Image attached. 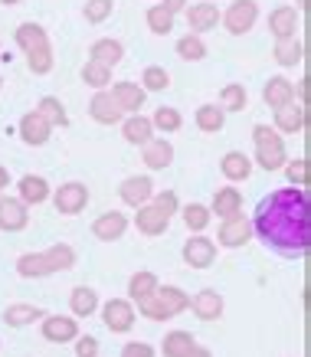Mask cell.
Wrapping results in <instances>:
<instances>
[{"label":"cell","instance_id":"26","mask_svg":"<svg viewBox=\"0 0 311 357\" xmlns=\"http://www.w3.org/2000/svg\"><path fill=\"white\" fill-rule=\"evenodd\" d=\"M141 158H144V164H148L151 171H164V167H171L174 161V148L171 141L164 138H151L144 148H141Z\"/></svg>","mask_w":311,"mask_h":357},{"label":"cell","instance_id":"47","mask_svg":"<svg viewBox=\"0 0 311 357\" xmlns=\"http://www.w3.org/2000/svg\"><path fill=\"white\" fill-rule=\"evenodd\" d=\"M75 357H98V341L92 335L75 337Z\"/></svg>","mask_w":311,"mask_h":357},{"label":"cell","instance_id":"42","mask_svg":"<svg viewBox=\"0 0 311 357\" xmlns=\"http://www.w3.org/2000/svg\"><path fill=\"white\" fill-rule=\"evenodd\" d=\"M167 86H171V76H167L164 66H148V69L141 73V89H144V96H148V92H164Z\"/></svg>","mask_w":311,"mask_h":357},{"label":"cell","instance_id":"5","mask_svg":"<svg viewBox=\"0 0 311 357\" xmlns=\"http://www.w3.org/2000/svg\"><path fill=\"white\" fill-rule=\"evenodd\" d=\"M252 144H256V164L262 171H282L289 154H285V141L275 128L268 125H256L252 128Z\"/></svg>","mask_w":311,"mask_h":357},{"label":"cell","instance_id":"54","mask_svg":"<svg viewBox=\"0 0 311 357\" xmlns=\"http://www.w3.org/2000/svg\"><path fill=\"white\" fill-rule=\"evenodd\" d=\"M298 7H305V0H298Z\"/></svg>","mask_w":311,"mask_h":357},{"label":"cell","instance_id":"25","mask_svg":"<svg viewBox=\"0 0 311 357\" xmlns=\"http://www.w3.org/2000/svg\"><path fill=\"white\" fill-rule=\"evenodd\" d=\"M262 98H266L268 109H282V105L295 102V86H291L285 76H272L266 86H262Z\"/></svg>","mask_w":311,"mask_h":357},{"label":"cell","instance_id":"41","mask_svg":"<svg viewBox=\"0 0 311 357\" xmlns=\"http://www.w3.org/2000/svg\"><path fill=\"white\" fill-rule=\"evenodd\" d=\"M183 125L181 112L171 109V105H161V109H154V115H151V128L164 131V135H171V131H177Z\"/></svg>","mask_w":311,"mask_h":357},{"label":"cell","instance_id":"35","mask_svg":"<svg viewBox=\"0 0 311 357\" xmlns=\"http://www.w3.org/2000/svg\"><path fill=\"white\" fill-rule=\"evenodd\" d=\"M193 121H197V128H200V131L216 135V131L226 125V112L220 109V105H200V109H197V115H193Z\"/></svg>","mask_w":311,"mask_h":357},{"label":"cell","instance_id":"52","mask_svg":"<svg viewBox=\"0 0 311 357\" xmlns=\"http://www.w3.org/2000/svg\"><path fill=\"white\" fill-rule=\"evenodd\" d=\"M298 96H301V105H305V98H308V79H301L298 82Z\"/></svg>","mask_w":311,"mask_h":357},{"label":"cell","instance_id":"38","mask_svg":"<svg viewBox=\"0 0 311 357\" xmlns=\"http://www.w3.org/2000/svg\"><path fill=\"white\" fill-rule=\"evenodd\" d=\"M82 82H86V86H92L96 92H102V89L112 86V69H108V66H102V63H92V59H89V63L82 66Z\"/></svg>","mask_w":311,"mask_h":357},{"label":"cell","instance_id":"24","mask_svg":"<svg viewBox=\"0 0 311 357\" xmlns=\"http://www.w3.org/2000/svg\"><path fill=\"white\" fill-rule=\"evenodd\" d=\"M210 213H216V217H239L243 213V194H239L236 187H220L213 194V204H210Z\"/></svg>","mask_w":311,"mask_h":357},{"label":"cell","instance_id":"32","mask_svg":"<svg viewBox=\"0 0 311 357\" xmlns=\"http://www.w3.org/2000/svg\"><path fill=\"white\" fill-rule=\"evenodd\" d=\"M36 318H46V312L40 308V305H26V302H20V305H7V308H3V321H7L10 328L33 325Z\"/></svg>","mask_w":311,"mask_h":357},{"label":"cell","instance_id":"45","mask_svg":"<svg viewBox=\"0 0 311 357\" xmlns=\"http://www.w3.org/2000/svg\"><path fill=\"white\" fill-rule=\"evenodd\" d=\"M115 10V0H86V20L89 23H102L112 17Z\"/></svg>","mask_w":311,"mask_h":357},{"label":"cell","instance_id":"11","mask_svg":"<svg viewBox=\"0 0 311 357\" xmlns=\"http://www.w3.org/2000/svg\"><path fill=\"white\" fill-rule=\"evenodd\" d=\"M125 229H128V217L119 213V210H105L92 223V236L102 239V243H115V239L125 236Z\"/></svg>","mask_w":311,"mask_h":357},{"label":"cell","instance_id":"8","mask_svg":"<svg viewBox=\"0 0 311 357\" xmlns=\"http://www.w3.org/2000/svg\"><path fill=\"white\" fill-rule=\"evenodd\" d=\"M89 204V187L79 184V181H69V184L56 187L53 194V206L56 213H63V217H75V213H82Z\"/></svg>","mask_w":311,"mask_h":357},{"label":"cell","instance_id":"53","mask_svg":"<svg viewBox=\"0 0 311 357\" xmlns=\"http://www.w3.org/2000/svg\"><path fill=\"white\" fill-rule=\"evenodd\" d=\"M0 3H7V7H10V3H20V0H0Z\"/></svg>","mask_w":311,"mask_h":357},{"label":"cell","instance_id":"28","mask_svg":"<svg viewBox=\"0 0 311 357\" xmlns=\"http://www.w3.org/2000/svg\"><path fill=\"white\" fill-rule=\"evenodd\" d=\"M121 135H125V141L128 144H148L151 138H154V128H151V119H144V115H128V119H121Z\"/></svg>","mask_w":311,"mask_h":357},{"label":"cell","instance_id":"30","mask_svg":"<svg viewBox=\"0 0 311 357\" xmlns=\"http://www.w3.org/2000/svg\"><path fill=\"white\" fill-rule=\"evenodd\" d=\"M69 308H73L75 318H89V314L98 312V292L89 289V285H75L73 295H69Z\"/></svg>","mask_w":311,"mask_h":357},{"label":"cell","instance_id":"49","mask_svg":"<svg viewBox=\"0 0 311 357\" xmlns=\"http://www.w3.org/2000/svg\"><path fill=\"white\" fill-rule=\"evenodd\" d=\"M161 7H164V10H171L174 17H177L181 10H187V0H164Z\"/></svg>","mask_w":311,"mask_h":357},{"label":"cell","instance_id":"7","mask_svg":"<svg viewBox=\"0 0 311 357\" xmlns=\"http://www.w3.org/2000/svg\"><path fill=\"white\" fill-rule=\"evenodd\" d=\"M135 318L138 314H135V305L128 298H108L102 305V321H105V328L112 335H128L135 328Z\"/></svg>","mask_w":311,"mask_h":357},{"label":"cell","instance_id":"33","mask_svg":"<svg viewBox=\"0 0 311 357\" xmlns=\"http://www.w3.org/2000/svg\"><path fill=\"white\" fill-rule=\"evenodd\" d=\"M193 347H197V337L190 331H167L161 341L164 357H187Z\"/></svg>","mask_w":311,"mask_h":357},{"label":"cell","instance_id":"10","mask_svg":"<svg viewBox=\"0 0 311 357\" xmlns=\"http://www.w3.org/2000/svg\"><path fill=\"white\" fill-rule=\"evenodd\" d=\"M249 239H252V223H249V217H229L223 220V227H220V233H216V243L226 249H239L246 246Z\"/></svg>","mask_w":311,"mask_h":357},{"label":"cell","instance_id":"13","mask_svg":"<svg viewBox=\"0 0 311 357\" xmlns=\"http://www.w3.org/2000/svg\"><path fill=\"white\" fill-rule=\"evenodd\" d=\"M89 115H92L98 125H119V121L125 119V112L119 109V102L112 98L108 89H102V92L92 96V102H89Z\"/></svg>","mask_w":311,"mask_h":357},{"label":"cell","instance_id":"15","mask_svg":"<svg viewBox=\"0 0 311 357\" xmlns=\"http://www.w3.org/2000/svg\"><path fill=\"white\" fill-rule=\"evenodd\" d=\"M216 23H220V7L210 3V0L187 7V26L193 30V36H200V33H206V30H216Z\"/></svg>","mask_w":311,"mask_h":357},{"label":"cell","instance_id":"16","mask_svg":"<svg viewBox=\"0 0 311 357\" xmlns=\"http://www.w3.org/2000/svg\"><path fill=\"white\" fill-rule=\"evenodd\" d=\"M43 337L53 341V344H66V341H75V337H79V325H75V318H66V314H46Z\"/></svg>","mask_w":311,"mask_h":357},{"label":"cell","instance_id":"50","mask_svg":"<svg viewBox=\"0 0 311 357\" xmlns=\"http://www.w3.org/2000/svg\"><path fill=\"white\" fill-rule=\"evenodd\" d=\"M3 187H10V174H7V167L0 164V197H3Z\"/></svg>","mask_w":311,"mask_h":357},{"label":"cell","instance_id":"29","mask_svg":"<svg viewBox=\"0 0 311 357\" xmlns=\"http://www.w3.org/2000/svg\"><path fill=\"white\" fill-rule=\"evenodd\" d=\"M220 171H223L226 181H246L252 174V161H249L246 151H226L223 161H220Z\"/></svg>","mask_w":311,"mask_h":357},{"label":"cell","instance_id":"31","mask_svg":"<svg viewBox=\"0 0 311 357\" xmlns=\"http://www.w3.org/2000/svg\"><path fill=\"white\" fill-rule=\"evenodd\" d=\"M158 289H161V282H158V275H154V272H135V275H131V282H128L131 302H138V305L148 302Z\"/></svg>","mask_w":311,"mask_h":357},{"label":"cell","instance_id":"34","mask_svg":"<svg viewBox=\"0 0 311 357\" xmlns=\"http://www.w3.org/2000/svg\"><path fill=\"white\" fill-rule=\"evenodd\" d=\"M33 112H40V115L46 119V125H50V128H56V125H59V128H63V125H69L66 105H63V102H59L56 96H43V98H40V105H36Z\"/></svg>","mask_w":311,"mask_h":357},{"label":"cell","instance_id":"46","mask_svg":"<svg viewBox=\"0 0 311 357\" xmlns=\"http://www.w3.org/2000/svg\"><path fill=\"white\" fill-rule=\"evenodd\" d=\"M151 204L158 206L164 217H174V213H177V206H181V200H177V194H174V190H154Z\"/></svg>","mask_w":311,"mask_h":357},{"label":"cell","instance_id":"12","mask_svg":"<svg viewBox=\"0 0 311 357\" xmlns=\"http://www.w3.org/2000/svg\"><path fill=\"white\" fill-rule=\"evenodd\" d=\"M119 194H121L125 204L138 210V206L151 204V197H154V184H151V177H144V174H135V177H125V181H121Z\"/></svg>","mask_w":311,"mask_h":357},{"label":"cell","instance_id":"1","mask_svg":"<svg viewBox=\"0 0 311 357\" xmlns=\"http://www.w3.org/2000/svg\"><path fill=\"white\" fill-rule=\"evenodd\" d=\"M252 233L285 259H305L311 246V200L301 187H282L262 197L252 213Z\"/></svg>","mask_w":311,"mask_h":357},{"label":"cell","instance_id":"18","mask_svg":"<svg viewBox=\"0 0 311 357\" xmlns=\"http://www.w3.org/2000/svg\"><path fill=\"white\" fill-rule=\"evenodd\" d=\"M17 131H20V138L26 141V144H33V148L46 144L50 135H53V128L46 125V119L40 115V112H26V115L20 119V125H17Z\"/></svg>","mask_w":311,"mask_h":357},{"label":"cell","instance_id":"43","mask_svg":"<svg viewBox=\"0 0 311 357\" xmlns=\"http://www.w3.org/2000/svg\"><path fill=\"white\" fill-rule=\"evenodd\" d=\"M177 56H181V59H187V63H197V59H204V56H206L204 40H200V36H193V33L181 36V40H177Z\"/></svg>","mask_w":311,"mask_h":357},{"label":"cell","instance_id":"55","mask_svg":"<svg viewBox=\"0 0 311 357\" xmlns=\"http://www.w3.org/2000/svg\"><path fill=\"white\" fill-rule=\"evenodd\" d=\"M0 86H3V79H0Z\"/></svg>","mask_w":311,"mask_h":357},{"label":"cell","instance_id":"3","mask_svg":"<svg viewBox=\"0 0 311 357\" xmlns=\"http://www.w3.org/2000/svg\"><path fill=\"white\" fill-rule=\"evenodd\" d=\"M17 46L26 53V66L36 76H46L53 69V43L40 23H20L17 26Z\"/></svg>","mask_w":311,"mask_h":357},{"label":"cell","instance_id":"37","mask_svg":"<svg viewBox=\"0 0 311 357\" xmlns=\"http://www.w3.org/2000/svg\"><path fill=\"white\" fill-rule=\"evenodd\" d=\"M181 217H183V223H187V229H193V233L200 236V233L210 227L213 213H210V206H204V204H187Z\"/></svg>","mask_w":311,"mask_h":357},{"label":"cell","instance_id":"44","mask_svg":"<svg viewBox=\"0 0 311 357\" xmlns=\"http://www.w3.org/2000/svg\"><path fill=\"white\" fill-rule=\"evenodd\" d=\"M285 174H289L291 187H308L311 181V167H308V158H295V161H285Z\"/></svg>","mask_w":311,"mask_h":357},{"label":"cell","instance_id":"6","mask_svg":"<svg viewBox=\"0 0 311 357\" xmlns=\"http://www.w3.org/2000/svg\"><path fill=\"white\" fill-rule=\"evenodd\" d=\"M256 20H259V3L256 0H233V3L226 7V13H220V23H223L233 36L249 33L252 26H256Z\"/></svg>","mask_w":311,"mask_h":357},{"label":"cell","instance_id":"19","mask_svg":"<svg viewBox=\"0 0 311 357\" xmlns=\"http://www.w3.org/2000/svg\"><path fill=\"white\" fill-rule=\"evenodd\" d=\"M298 23H301V17L295 7H275V10L268 13V30H272L275 40H291L298 33Z\"/></svg>","mask_w":311,"mask_h":357},{"label":"cell","instance_id":"21","mask_svg":"<svg viewBox=\"0 0 311 357\" xmlns=\"http://www.w3.org/2000/svg\"><path fill=\"white\" fill-rule=\"evenodd\" d=\"M135 227H138V233H144V236H161L164 229L171 227V217H164L154 204H144V206H138V213H135Z\"/></svg>","mask_w":311,"mask_h":357},{"label":"cell","instance_id":"39","mask_svg":"<svg viewBox=\"0 0 311 357\" xmlns=\"http://www.w3.org/2000/svg\"><path fill=\"white\" fill-rule=\"evenodd\" d=\"M144 20H148V30H151V33H158V36H167V33L174 30V13H171V10H164L161 3L148 7Z\"/></svg>","mask_w":311,"mask_h":357},{"label":"cell","instance_id":"9","mask_svg":"<svg viewBox=\"0 0 311 357\" xmlns=\"http://www.w3.org/2000/svg\"><path fill=\"white\" fill-rule=\"evenodd\" d=\"M183 262L193 266V269H206V266H213L216 262V243L210 236H190L183 243Z\"/></svg>","mask_w":311,"mask_h":357},{"label":"cell","instance_id":"40","mask_svg":"<svg viewBox=\"0 0 311 357\" xmlns=\"http://www.w3.org/2000/svg\"><path fill=\"white\" fill-rule=\"evenodd\" d=\"M246 102H249V96L239 82H229V86H223V92H220V109L223 112H243Z\"/></svg>","mask_w":311,"mask_h":357},{"label":"cell","instance_id":"14","mask_svg":"<svg viewBox=\"0 0 311 357\" xmlns=\"http://www.w3.org/2000/svg\"><path fill=\"white\" fill-rule=\"evenodd\" d=\"M30 223V213L26 206L17 200V197H0V229L3 233H20Z\"/></svg>","mask_w":311,"mask_h":357},{"label":"cell","instance_id":"48","mask_svg":"<svg viewBox=\"0 0 311 357\" xmlns=\"http://www.w3.org/2000/svg\"><path fill=\"white\" fill-rule=\"evenodd\" d=\"M119 357H154V347L144 344V341H128V344L121 347Z\"/></svg>","mask_w":311,"mask_h":357},{"label":"cell","instance_id":"23","mask_svg":"<svg viewBox=\"0 0 311 357\" xmlns=\"http://www.w3.org/2000/svg\"><path fill=\"white\" fill-rule=\"evenodd\" d=\"M17 190H20V200L23 206H36L43 204L46 197H50V184H46V177H40V174H23L20 184H17Z\"/></svg>","mask_w":311,"mask_h":357},{"label":"cell","instance_id":"2","mask_svg":"<svg viewBox=\"0 0 311 357\" xmlns=\"http://www.w3.org/2000/svg\"><path fill=\"white\" fill-rule=\"evenodd\" d=\"M73 266H75V249L69 243H56V246L43 249V252H23L17 259V272L23 279H43V275L73 269Z\"/></svg>","mask_w":311,"mask_h":357},{"label":"cell","instance_id":"17","mask_svg":"<svg viewBox=\"0 0 311 357\" xmlns=\"http://www.w3.org/2000/svg\"><path fill=\"white\" fill-rule=\"evenodd\" d=\"M187 308H193V314H197L200 321H216V318L223 314V295L216 292V289H200V292L190 298Z\"/></svg>","mask_w":311,"mask_h":357},{"label":"cell","instance_id":"27","mask_svg":"<svg viewBox=\"0 0 311 357\" xmlns=\"http://www.w3.org/2000/svg\"><path fill=\"white\" fill-rule=\"evenodd\" d=\"M89 56H92V63H102V66H108V69H115V66L125 59V46H121L119 40H112V36H102V40L92 43Z\"/></svg>","mask_w":311,"mask_h":357},{"label":"cell","instance_id":"20","mask_svg":"<svg viewBox=\"0 0 311 357\" xmlns=\"http://www.w3.org/2000/svg\"><path fill=\"white\" fill-rule=\"evenodd\" d=\"M305 121H308V109L301 102H289V105L275 109V131H282V135H298L305 128Z\"/></svg>","mask_w":311,"mask_h":357},{"label":"cell","instance_id":"22","mask_svg":"<svg viewBox=\"0 0 311 357\" xmlns=\"http://www.w3.org/2000/svg\"><path fill=\"white\" fill-rule=\"evenodd\" d=\"M108 92H112V98L119 102V109L125 115H138V109L144 105V89L138 82H115Z\"/></svg>","mask_w":311,"mask_h":357},{"label":"cell","instance_id":"51","mask_svg":"<svg viewBox=\"0 0 311 357\" xmlns=\"http://www.w3.org/2000/svg\"><path fill=\"white\" fill-rule=\"evenodd\" d=\"M187 357H213V354H210V351H206L204 344H197V347H193V351H190V354H187Z\"/></svg>","mask_w":311,"mask_h":357},{"label":"cell","instance_id":"4","mask_svg":"<svg viewBox=\"0 0 311 357\" xmlns=\"http://www.w3.org/2000/svg\"><path fill=\"white\" fill-rule=\"evenodd\" d=\"M187 305H190V295L183 292V289H177V285H161L148 302L138 305V312L144 314V318H151V321H167L174 314L187 312Z\"/></svg>","mask_w":311,"mask_h":357},{"label":"cell","instance_id":"36","mask_svg":"<svg viewBox=\"0 0 311 357\" xmlns=\"http://www.w3.org/2000/svg\"><path fill=\"white\" fill-rule=\"evenodd\" d=\"M275 63L279 66H298L301 56H305V46H301L298 36H291V40H275Z\"/></svg>","mask_w":311,"mask_h":357}]
</instances>
